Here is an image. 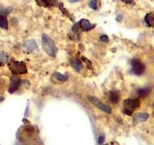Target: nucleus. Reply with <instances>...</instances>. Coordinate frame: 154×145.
I'll return each mask as SVG.
<instances>
[{
    "instance_id": "obj_3",
    "label": "nucleus",
    "mask_w": 154,
    "mask_h": 145,
    "mask_svg": "<svg viewBox=\"0 0 154 145\" xmlns=\"http://www.w3.org/2000/svg\"><path fill=\"white\" fill-rule=\"evenodd\" d=\"M131 64H132V72L135 75L141 76L144 73V70H145V66L141 60H138V59H134V60H132Z\"/></svg>"
},
{
    "instance_id": "obj_22",
    "label": "nucleus",
    "mask_w": 154,
    "mask_h": 145,
    "mask_svg": "<svg viewBox=\"0 0 154 145\" xmlns=\"http://www.w3.org/2000/svg\"><path fill=\"white\" fill-rule=\"evenodd\" d=\"M123 112H124V113L127 114L128 116H131V115L132 114V111H131V110H127V109H124Z\"/></svg>"
},
{
    "instance_id": "obj_12",
    "label": "nucleus",
    "mask_w": 154,
    "mask_h": 145,
    "mask_svg": "<svg viewBox=\"0 0 154 145\" xmlns=\"http://www.w3.org/2000/svg\"><path fill=\"white\" fill-rule=\"evenodd\" d=\"M70 62H71V64H72V67H73L76 71L80 72V71L82 69V68H83L82 63H81V61L78 58L71 59Z\"/></svg>"
},
{
    "instance_id": "obj_19",
    "label": "nucleus",
    "mask_w": 154,
    "mask_h": 145,
    "mask_svg": "<svg viewBox=\"0 0 154 145\" xmlns=\"http://www.w3.org/2000/svg\"><path fill=\"white\" fill-rule=\"evenodd\" d=\"M55 77L60 81H66V80L68 79V76H67L63 75V74L60 73V72H57L55 73Z\"/></svg>"
},
{
    "instance_id": "obj_21",
    "label": "nucleus",
    "mask_w": 154,
    "mask_h": 145,
    "mask_svg": "<svg viewBox=\"0 0 154 145\" xmlns=\"http://www.w3.org/2000/svg\"><path fill=\"white\" fill-rule=\"evenodd\" d=\"M82 60H85L84 62H85V63L87 64V66H88V68H89V65H90V68H92V64H91V62H90V60H89L88 59L85 58V57H82Z\"/></svg>"
},
{
    "instance_id": "obj_20",
    "label": "nucleus",
    "mask_w": 154,
    "mask_h": 145,
    "mask_svg": "<svg viewBox=\"0 0 154 145\" xmlns=\"http://www.w3.org/2000/svg\"><path fill=\"white\" fill-rule=\"evenodd\" d=\"M100 41L104 42H108L109 41V39H108V36H106V35H102V36H100Z\"/></svg>"
},
{
    "instance_id": "obj_24",
    "label": "nucleus",
    "mask_w": 154,
    "mask_h": 145,
    "mask_svg": "<svg viewBox=\"0 0 154 145\" xmlns=\"http://www.w3.org/2000/svg\"><path fill=\"white\" fill-rule=\"evenodd\" d=\"M121 1L125 3H128V4H132V3H133L134 0H121Z\"/></svg>"
},
{
    "instance_id": "obj_7",
    "label": "nucleus",
    "mask_w": 154,
    "mask_h": 145,
    "mask_svg": "<svg viewBox=\"0 0 154 145\" xmlns=\"http://www.w3.org/2000/svg\"><path fill=\"white\" fill-rule=\"evenodd\" d=\"M78 25L80 26L81 30L84 32L90 31V30H93V29L95 28V27H96L95 24H92L87 19H81V21L78 22Z\"/></svg>"
},
{
    "instance_id": "obj_8",
    "label": "nucleus",
    "mask_w": 154,
    "mask_h": 145,
    "mask_svg": "<svg viewBox=\"0 0 154 145\" xmlns=\"http://www.w3.org/2000/svg\"><path fill=\"white\" fill-rule=\"evenodd\" d=\"M24 48L28 52H32V51L38 49V45L37 42L33 40V39H29V40H27L26 42H25Z\"/></svg>"
},
{
    "instance_id": "obj_2",
    "label": "nucleus",
    "mask_w": 154,
    "mask_h": 145,
    "mask_svg": "<svg viewBox=\"0 0 154 145\" xmlns=\"http://www.w3.org/2000/svg\"><path fill=\"white\" fill-rule=\"evenodd\" d=\"M9 69L14 74L27 73V68L23 61L12 60L8 63Z\"/></svg>"
},
{
    "instance_id": "obj_17",
    "label": "nucleus",
    "mask_w": 154,
    "mask_h": 145,
    "mask_svg": "<svg viewBox=\"0 0 154 145\" xmlns=\"http://www.w3.org/2000/svg\"><path fill=\"white\" fill-rule=\"evenodd\" d=\"M8 56L7 55V54L3 51H0V62H1L0 64L3 65L8 61Z\"/></svg>"
},
{
    "instance_id": "obj_25",
    "label": "nucleus",
    "mask_w": 154,
    "mask_h": 145,
    "mask_svg": "<svg viewBox=\"0 0 154 145\" xmlns=\"http://www.w3.org/2000/svg\"><path fill=\"white\" fill-rule=\"evenodd\" d=\"M81 0H70L71 2H80Z\"/></svg>"
},
{
    "instance_id": "obj_15",
    "label": "nucleus",
    "mask_w": 154,
    "mask_h": 145,
    "mask_svg": "<svg viewBox=\"0 0 154 145\" xmlns=\"http://www.w3.org/2000/svg\"><path fill=\"white\" fill-rule=\"evenodd\" d=\"M0 27L5 30L8 27V22L5 15L0 14Z\"/></svg>"
},
{
    "instance_id": "obj_5",
    "label": "nucleus",
    "mask_w": 154,
    "mask_h": 145,
    "mask_svg": "<svg viewBox=\"0 0 154 145\" xmlns=\"http://www.w3.org/2000/svg\"><path fill=\"white\" fill-rule=\"evenodd\" d=\"M21 84V79L20 77H18L17 76L14 75L11 77L10 79V85L8 88V92L9 93L12 94L14 92H16L17 90H18V89L20 88Z\"/></svg>"
},
{
    "instance_id": "obj_4",
    "label": "nucleus",
    "mask_w": 154,
    "mask_h": 145,
    "mask_svg": "<svg viewBox=\"0 0 154 145\" xmlns=\"http://www.w3.org/2000/svg\"><path fill=\"white\" fill-rule=\"evenodd\" d=\"M88 99L93 105L96 106V107L99 109V110H102V111L105 112V113H111V108L108 105H106V104H103L100 100H99L98 98H95V97L89 96Z\"/></svg>"
},
{
    "instance_id": "obj_13",
    "label": "nucleus",
    "mask_w": 154,
    "mask_h": 145,
    "mask_svg": "<svg viewBox=\"0 0 154 145\" xmlns=\"http://www.w3.org/2000/svg\"><path fill=\"white\" fill-rule=\"evenodd\" d=\"M146 24L150 27H154V15L152 13H148L144 18Z\"/></svg>"
},
{
    "instance_id": "obj_9",
    "label": "nucleus",
    "mask_w": 154,
    "mask_h": 145,
    "mask_svg": "<svg viewBox=\"0 0 154 145\" xmlns=\"http://www.w3.org/2000/svg\"><path fill=\"white\" fill-rule=\"evenodd\" d=\"M149 118V114L148 113H138L135 116L133 119L134 124L138 123V122H146V121Z\"/></svg>"
},
{
    "instance_id": "obj_16",
    "label": "nucleus",
    "mask_w": 154,
    "mask_h": 145,
    "mask_svg": "<svg viewBox=\"0 0 154 145\" xmlns=\"http://www.w3.org/2000/svg\"><path fill=\"white\" fill-rule=\"evenodd\" d=\"M88 4L90 8L93 9V10H96L99 7V5H100L99 0H90Z\"/></svg>"
},
{
    "instance_id": "obj_10",
    "label": "nucleus",
    "mask_w": 154,
    "mask_h": 145,
    "mask_svg": "<svg viewBox=\"0 0 154 145\" xmlns=\"http://www.w3.org/2000/svg\"><path fill=\"white\" fill-rule=\"evenodd\" d=\"M35 2L39 5H44L46 7L58 5V0H35Z\"/></svg>"
},
{
    "instance_id": "obj_1",
    "label": "nucleus",
    "mask_w": 154,
    "mask_h": 145,
    "mask_svg": "<svg viewBox=\"0 0 154 145\" xmlns=\"http://www.w3.org/2000/svg\"><path fill=\"white\" fill-rule=\"evenodd\" d=\"M42 48L47 54H49L51 57H55L57 55L58 49L56 46L54 41L47 34H42Z\"/></svg>"
},
{
    "instance_id": "obj_14",
    "label": "nucleus",
    "mask_w": 154,
    "mask_h": 145,
    "mask_svg": "<svg viewBox=\"0 0 154 145\" xmlns=\"http://www.w3.org/2000/svg\"><path fill=\"white\" fill-rule=\"evenodd\" d=\"M150 92H151V89L150 88H142V89H140L138 91V95L140 98H146V97H147L150 95Z\"/></svg>"
},
{
    "instance_id": "obj_26",
    "label": "nucleus",
    "mask_w": 154,
    "mask_h": 145,
    "mask_svg": "<svg viewBox=\"0 0 154 145\" xmlns=\"http://www.w3.org/2000/svg\"><path fill=\"white\" fill-rule=\"evenodd\" d=\"M2 100V98H1V97H0V101H1Z\"/></svg>"
},
{
    "instance_id": "obj_23",
    "label": "nucleus",
    "mask_w": 154,
    "mask_h": 145,
    "mask_svg": "<svg viewBox=\"0 0 154 145\" xmlns=\"http://www.w3.org/2000/svg\"><path fill=\"white\" fill-rule=\"evenodd\" d=\"M104 140H105V137H104L103 135L100 136V137H99V143H100V144H102V143H103Z\"/></svg>"
},
{
    "instance_id": "obj_18",
    "label": "nucleus",
    "mask_w": 154,
    "mask_h": 145,
    "mask_svg": "<svg viewBox=\"0 0 154 145\" xmlns=\"http://www.w3.org/2000/svg\"><path fill=\"white\" fill-rule=\"evenodd\" d=\"M11 11V8H1L0 7V14L2 15H8Z\"/></svg>"
},
{
    "instance_id": "obj_6",
    "label": "nucleus",
    "mask_w": 154,
    "mask_h": 145,
    "mask_svg": "<svg viewBox=\"0 0 154 145\" xmlns=\"http://www.w3.org/2000/svg\"><path fill=\"white\" fill-rule=\"evenodd\" d=\"M125 109L134 111L140 106V101L138 99H126L123 101Z\"/></svg>"
},
{
    "instance_id": "obj_11",
    "label": "nucleus",
    "mask_w": 154,
    "mask_h": 145,
    "mask_svg": "<svg viewBox=\"0 0 154 145\" xmlns=\"http://www.w3.org/2000/svg\"><path fill=\"white\" fill-rule=\"evenodd\" d=\"M120 95L119 92L117 91H111L109 93V99L111 103L116 104L119 102L120 101Z\"/></svg>"
}]
</instances>
